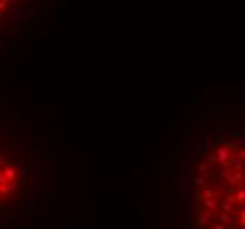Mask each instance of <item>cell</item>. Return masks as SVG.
I'll return each mask as SVG.
<instances>
[{"label": "cell", "instance_id": "1", "mask_svg": "<svg viewBox=\"0 0 245 229\" xmlns=\"http://www.w3.org/2000/svg\"><path fill=\"white\" fill-rule=\"evenodd\" d=\"M32 169L27 145L11 129L0 125V205L27 192Z\"/></svg>", "mask_w": 245, "mask_h": 229}, {"label": "cell", "instance_id": "2", "mask_svg": "<svg viewBox=\"0 0 245 229\" xmlns=\"http://www.w3.org/2000/svg\"><path fill=\"white\" fill-rule=\"evenodd\" d=\"M50 0H0V41L30 28Z\"/></svg>", "mask_w": 245, "mask_h": 229}]
</instances>
